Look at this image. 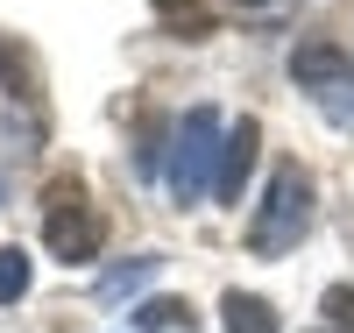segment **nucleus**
Wrapping results in <instances>:
<instances>
[{"mask_svg": "<svg viewBox=\"0 0 354 333\" xmlns=\"http://www.w3.org/2000/svg\"><path fill=\"white\" fill-rule=\"evenodd\" d=\"M312 234V170L305 163H277L270 192H262V213L248 220V249L255 255H290Z\"/></svg>", "mask_w": 354, "mask_h": 333, "instance_id": "f257e3e1", "label": "nucleus"}, {"mask_svg": "<svg viewBox=\"0 0 354 333\" xmlns=\"http://www.w3.org/2000/svg\"><path fill=\"white\" fill-rule=\"evenodd\" d=\"M220 142H227V128H220V114L213 107H192L185 120H177V142H170V199L177 206H198L205 192H213V170H220Z\"/></svg>", "mask_w": 354, "mask_h": 333, "instance_id": "f03ea898", "label": "nucleus"}, {"mask_svg": "<svg viewBox=\"0 0 354 333\" xmlns=\"http://www.w3.org/2000/svg\"><path fill=\"white\" fill-rule=\"evenodd\" d=\"M43 241H50V255H57V262H93V255H100V241H106L100 206L85 199L71 177H57V185L43 192Z\"/></svg>", "mask_w": 354, "mask_h": 333, "instance_id": "7ed1b4c3", "label": "nucleus"}, {"mask_svg": "<svg viewBox=\"0 0 354 333\" xmlns=\"http://www.w3.org/2000/svg\"><path fill=\"white\" fill-rule=\"evenodd\" d=\"M290 78H298V93L326 100V93H340V85H354V57L333 36H312V43L290 50Z\"/></svg>", "mask_w": 354, "mask_h": 333, "instance_id": "20e7f679", "label": "nucleus"}, {"mask_svg": "<svg viewBox=\"0 0 354 333\" xmlns=\"http://www.w3.org/2000/svg\"><path fill=\"white\" fill-rule=\"evenodd\" d=\"M255 149H262V128H255V120L241 114V120H234V128H227V142H220V170H213V199H241V185H248V170H255Z\"/></svg>", "mask_w": 354, "mask_h": 333, "instance_id": "39448f33", "label": "nucleus"}, {"mask_svg": "<svg viewBox=\"0 0 354 333\" xmlns=\"http://www.w3.org/2000/svg\"><path fill=\"white\" fill-rule=\"evenodd\" d=\"M220 319H227V333H277V305L255 298V291H227L220 298Z\"/></svg>", "mask_w": 354, "mask_h": 333, "instance_id": "423d86ee", "label": "nucleus"}, {"mask_svg": "<svg viewBox=\"0 0 354 333\" xmlns=\"http://www.w3.org/2000/svg\"><path fill=\"white\" fill-rule=\"evenodd\" d=\"M149 8H156V21L170 28V36H185V43L213 36V8H205V0H149Z\"/></svg>", "mask_w": 354, "mask_h": 333, "instance_id": "0eeeda50", "label": "nucleus"}, {"mask_svg": "<svg viewBox=\"0 0 354 333\" xmlns=\"http://www.w3.org/2000/svg\"><path fill=\"white\" fill-rule=\"evenodd\" d=\"M135 333H198V319H192L185 298H149L135 312Z\"/></svg>", "mask_w": 354, "mask_h": 333, "instance_id": "6e6552de", "label": "nucleus"}, {"mask_svg": "<svg viewBox=\"0 0 354 333\" xmlns=\"http://www.w3.org/2000/svg\"><path fill=\"white\" fill-rule=\"evenodd\" d=\"M156 269H163V255H135V262H121V269H106V277H100V305H121V298L142 291Z\"/></svg>", "mask_w": 354, "mask_h": 333, "instance_id": "1a4fd4ad", "label": "nucleus"}, {"mask_svg": "<svg viewBox=\"0 0 354 333\" xmlns=\"http://www.w3.org/2000/svg\"><path fill=\"white\" fill-rule=\"evenodd\" d=\"M28 277H36V269H28V255H21V249H0V305L28 298Z\"/></svg>", "mask_w": 354, "mask_h": 333, "instance_id": "9d476101", "label": "nucleus"}, {"mask_svg": "<svg viewBox=\"0 0 354 333\" xmlns=\"http://www.w3.org/2000/svg\"><path fill=\"white\" fill-rule=\"evenodd\" d=\"M326 319H333L340 333H354V291H347V284H333V291H326Z\"/></svg>", "mask_w": 354, "mask_h": 333, "instance_id": "9b49d317", "label": "nucleus"}, {"mask_svg": "<svg viewBox=\"0 0 354 333\" xmlns=\"http://www.w3.org/2000/svg\"><path fill=\"white\" fill-rule=\"evenodd\" d=\"M319 107H326V114L340 120V128H354V85H340V93H326Z\"/></svg>", "mask_w": 354, "mask_h": 333, "instance_id": "f8f14e48", "label": "nucleus"}, {"mask_svg": "<svg viewBox=\"0 0 354 333\" xmlns=\"http://www.w3.org/2000/svg\"><path fill=\"white\" fill-rule=\"evenodd\" d=\"M234 8H270V0H234Z\"/></svg>", "mask_w": 354, "mask_h": 333, "instance_id": "ddd939ff", "label": "nucleus"}]
</instances>
